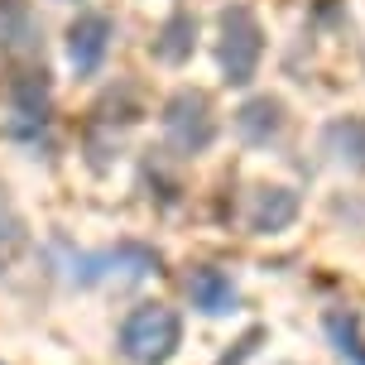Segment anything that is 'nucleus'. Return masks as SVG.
Returning <instances> with one entry per match:
<instances>
[{
    "label": "nucleus",
    "instance_id": "obj_1",
    "mask_svg": "<svg viewBox=\"0 0 365 365\" xmlns=\"http://www.w3.org/2000/svg\"><path fill=\"white\" fill-rule=\"evenodd\" d=\"M182 346V317L168 303H140L120 322V356L130 365H168Z\"/></svg>",
    "mask_w": 365,
    "mask_h": 365
},
{
    "label": "nucleus",
    "instance_id": "obj_2",
    "mask_svg": "<svg viewBox=\"0 0 365 365\" xmlns=\"http://www.w3.org/2000/svg\"><path fill=\"white\" fill-rule=\"evenodd\" d=\"M259 58H264V29H259V15L236 0L217 15V63L221 77L231 87H250L259 73Z\"/></svg>",
    "mask_w": 365,
    "mask_h": 365
},
{
    "label": "nucleus",
    "instance_id": "obj_3",
    "mask_svg": "<svg viewBox=\"0 0 365 365\" xmlns=\"http://www.w3.org/2000/svg\"><path fill=\"white\" fill-rule=\"evenodd\" d=\"M159 125H164V140L178 159H197L217 145V106L202 87H178L159 110Z\"/></svg>",
    "mask_w": 365,
    "mask_h": 365
},
{
    "label": "nucleus",
    "instance_id": "obj_4",
    "mask_svg": "<svg viewBox=\"0 0 365 365\" xmlns=\"http://www.w3.org/2000/svg\"><path fill=\"white\" fill-rule=\"evenodd\" d=\"M159 250L145 245V240H120L110 250H96V255H73L68 259V279L73 284H106V279H149L159 274Z\"/></svg>",
    "mask_w": 365,
    "mask_h": 365
},
{
    "label": "nucleus",
    "instance_id": "obj_5",
    "mask_svg": "<svg viewBox=\"0 0 365 365\" xmlns=\"http://www.w3.org/2000/svg\"><path fill=\"white\" fill-rule=\"evenodd\" d=\"M110 38H115V24H110V15H101V10H77V19L68 24V63H73L77 77H96L101 73V63H106L110 53Z\"/></svg>",
    "mask_w": 365,
    "mask_h": 365
},
{
    "label": "nucleus",
    "instance_id": "obj_6",
    "mask_svg": "<svg viewBox=\"0 0 365 365\" xmlns=\"http://www.w3.org/2000/svg\"><path fill=\"white\" fill-rule=\"evenodd\" d=\"M298 212H303V202H298L293 187L259 182L255 192H250V202H245V226L255 236H279V231H289L293 221H298Z\"/></svg>",
    "mask_w": 365,
    "mask_h": 365
},
{
    "label": "nucleus",
    "instance_id": "obj_7",
    "mask_svg": "<svg viewBox=\"0 0 365 365\" xmlns=\"http://www.w3.org/2000/svg\"><path fill=\"white\" fill-rule=\"evenodd\" d=\"M284 130H289V106H284L279 96H269V91H264V96H250V101L236 110V135L250 149L279 145Z\"/></svg>",
    "mask_w": 365,
    "mask_h": 365
},
{
    "label": "nucleus",
    "instance_id": "obj_8",
    "mask_svg": "<svg viewBox=\"0 0 365 365\" xmlns=\"http://www.w3.org/2000/svg\"><path fill=\"white\" fill-rule=\"evenodd\" d=\"M187 298L207 317H231L240 308V289L231 284V274L217 269V264H192V274H187Z\"/></svg>",
    "mask_w": 365,
    "mask_h": 365
},
{
    "label": "nucleus",
    "instance_id": "obj_9",
    "mask_svg": "<svg viewBox=\"0 0 365 365\" xmlns=\"http://www.w3.org/2000/svg\"><path fill=\"white\" fill-rule=\"evenodd\" d=\"M43 29L29 0H0V53L5 58H38Z\"/></svg>",
    "mask_w": 365,
    "mask_h": 365
},
{
    "label": "nucleus",
    "instance_id": "obj_10",
    "mask_svg": "<svg viewBox=\"0 0 365 365\" xmlns=\"http://www.w3.org/2000/svg\"><path fill=\"white\" fill-rule=\"evenodd\" d=\"M149 48H154L159 63L182 68V63L192 58V48H197V15H192V10H173V15L159 24V34H154Z\"/></svg>",
    "mask_w": 365,
    "mask_h": 365
},
{
    "label": "nucleus",
    "instance_id": "obj_11",
    "mask_svg": "<svg viewBox=\"0 0 365 365\" xmlns=\"http://www.w3.org/2000/svg\"><path fill=\"white\" fill-rule=\"evenodd\" d=\"M322 149L351 173H365V115H336L322 130Z\"/></svg>",
    "mask_w": 365,
    "mask_h": 365
},
{
    "label": "nucleus",
    "instance_id": "obj_12",
    "mask_svg": "<svg viewBox=\"0 0 365 365\" xmlns=\"http://www.w3.org/2000/svg\"><path fill=\"white\" fill-rule=\"evenodd\" d=\"M327 336H331V346H336V356L346 365H365V331H361V317L346 308H331L327 312Z\"/></svg>",
    "mask_w": 365,
    "mask_h": 365
},
{
    "label": "nucleus",
    "instance_id": "obj_13",
    "mask_svg": "<svg viewBox=\"0 0 365 365\" xmlns=\"http://www.w3.org/2000/svg\"><path fill=\"white\" fill-rule=\"evenodd\" d=\"M29 245V231H24V217H19V207L10 202V192H5V182H0V269L10 264V259L19 255Z\"/></svg>",
    "mask_w": 365,
    "mask_h": 365
},
{
    "label": "nucleus",
    "instance_id": "obj_14",
    "mask_svg": "<svg viewBox=\"0 0 365 365\" xmlns=\"http://www.w3.org/2000/svg\"><path fill=\"white\" fill-rule=\"evenodd\" d=\"M259 341H264V327L245 331V336H240V341H236V351H231V356H226V361H221V365H245V361H250V356H255V346H259Z\"/></svg>",
    "mask_w": 365,
    "mask_h": 365
}]
</instances>
